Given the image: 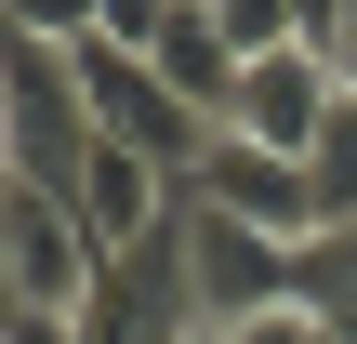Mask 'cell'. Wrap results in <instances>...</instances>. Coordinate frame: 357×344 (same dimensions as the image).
<instances>
[{
    "label": "cell",
    "instance_id": "cell-1",
    "mask_svg": "<svg viewBox=\"0 0 357 344\" xmlns=\"http://www.w3.org/2000/svg\"><path fill=\"white\" fill-rule=\"evenodd\" d=\"M93 159H106V133H93V93H79V53L13 40V53H0V186H53V199H79Z\"/></svg>",
    "mask_w": 357,
    "mask_h": 344
},
{
    "label": "cell",
    "instance_id": "cell-2",
    "mask_svg": "<svg viewBox=\"0 0 357 344\" xmlns=\"http://www.w3.org/2000/svg\"><path fill=\"white\" fill-rule=\"evenodd\" d=\"M79 93H93V133H106V146H132L146 172H172V186H199V159L225 146V119H199V106H185L146 53H119V40H93V53H79Z\"/></svg>",
    "mask_w": 357,
    "mask_h": 344
},
{
    "label": "cell",
    "instance_id": "cell-3",
    "mask_svg": "<svg viewBox=\"0 0 357 344\" xmlns=\"http://www.w3.org/2000/svg\"><path fill=\"white\" fill-rule=\"evenodd\" d=\"M0 292H13V305H53V318H93V292H106V239L79 225V199H53V186H0Z\"/></svg>",
    "mask_w": 357,
    "mask_h": 344
},
{
    "label": "cell",
    "instance_id": "cell-4",
    "mask_svg": "<svg viewBox=\"0 0 357 344\" xmlns=\"http://www.w3.org/2000/svg\"><path fill=\"white\" fill-rule=\"evenodd\" d=\"M185 292H199V331H252V318L291 305V239H265V225H238V212H212V199H185Z\"/></svg>",
    "mask_w": 357,
    "mask_h": 344
},
{
    "label": "cell",
    "instance_id": "cell-5",
    "mask_svg": "<svg viewBox=\"0 0 357 344\" xmlns=\"http://www.w3.org/2000/svg\"><path fill=\"white\" fill-rule=\"evenodd\" d=\"M331 119H344V66H331L318 40H291V53L238 66V106H225V133H238V146H278V159H305Z\"/></svg>",
    "mask_w": 357,
    "mask_h": 344
},
{
    "label": "cell",
    "instance_id": "cell-6",
    "mask_svg": "<svg viewBox=\"0 0 357 344\" xmlns=\"http://www.w3.org/2000/svg\"><path fill=\"white\" fill-rule=\"evenodd\" d=\"M185 199H212V212H238V225L291 239V252L318 239V186H305V159H278V146H238V133L199 159V186H185Z\"/></svg>",
    "mask_w": 357,
    "mask_h": 344
},
{
    "label": "cell",
    "instance_id": "cell-7",
    "mask_svg": "<svg viewBox=\"0 0 357 344\" xmlns=\"http://www.w3.org/2000/svg\"><path fill=\"white\" fill-rule=\"evenodd\" d=\"M146 66H159V80H172L199 119H225V106H238V40L212 27V0H172V27L146 40Z\"/></svg>",
    "mask_w": 357,
    "mask_h": 344
},
{
    "label": "cell",
    "instance_id": "cell-8",
    "mask_svg": "<svg viewBox=\"0 0 357 344\" xmlns=\"http://www.w3.org/2000/svg\"><path fill=\"white\" fill-rule=\"evenodd\" d=\"M305 186H318V239H344L357 225V93H344V119L305 146Z\"/></svg>",
    "mask_w": 357,
    "mask_h": 344
},
{
    "label": "cell",
    "instance_id": "cell-9",
    "mask_svg": "<svg viewBox=\"0 0 357 344\" xmlns=\"http://www.w3.org/2000/svg\"><path fill=\"white\" fill-rule=\"evenodd\" d=\"M212 27L238 40V66H265V53H291V40H305V0H212Z\"/></svg>",
    "mask_w": 357,
    "mask_h": 344
},
{
    "label": "cell",
    "instance_id": "cell-10",
    "mask_svg": "<svg viewBox=\"0 0 357 344\" xmlns=\"http://www.w3.org/2000/svg\"><path fill=\"white\" fill-rule=\"evenodd\" d=\"M13 40H40V53H93V40H106V0H13Z\"/></svg>",
    "mask_w": 357,
    "mask_h": 344
},
{
    "label": "cell",
    "instance_id": "cell-11",
    "mask_svg": "<svg viewBox=\"0 0 357 344\" xmlns=\"http://www.w3.org/2000/svg\"><path fill=\"white\" fill-rule=\"evenodd\" d=\"M0 344H93V318H53V305H0Z\"/></svg>",
    "mask_w": 357,
    "mask_h": 344
},
{
    "label": "cell",
    "instance_id": "cell-12",
    "mask_svg": "<svg viewBox=\"0 0 357 344\" xmlns=\"http://www.w3.org/2000/svg\"><path fill=\"white\" fill-rule=\"evenodd\" d=\"M159 27H172V0H106V40H119V53H146Z\"/></svg>",
    "mask_w": 357,
    "mask_h": 344
},
{
    "label": "cell",
    "instance_id": "cell-13",
    "mask_svg": "<svg viewBox=\"0 0 357 344\" xmlns=\"http://www.w3.org/2000/svg\"><path fill=\"white\" fill-rule=\"evenodd\" d=\"M225 344H318V318H305V305H278V318H252V331H225Z\"/></svg>",
    "mask_w": 357,
    "mask_h": 344
},
{
    "label": "cell",
    "instance_id": "cell-14",
    "mask_svg": "<svg viewBox=\"0 0 357 344\" xmlns=\"http://www.w3.org/2000/svg\"><path fill=\"white\" fill-rule=\"evenodd\" d=\"M331 344H357V305H344V318H331Z\"/></svg>",
    "mask_w": 357,
    "mask_h": 344
},
{
    "label": "cell",
    "instance_id": "cell-15",
    "mask_svg": "<svg viewBox=\"0 0 357 344\" xmlns=\"http://www.w3.org/2000/svg\"><path fill=\"white\" fill-rule=\"evenodd\" d=\"M185 344H225V331H185Z\"/></svg>",
    "mask_w": 357,
    "mask_h": 344
}]
</instances>
